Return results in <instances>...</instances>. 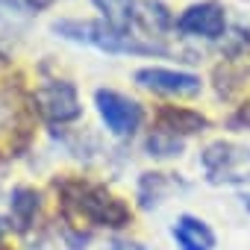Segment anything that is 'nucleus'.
<instances>
[{"instance_id": "nucleus-1", "label": "nucleus", "mask_w": 250, "mask_h": 250, "mask_svg": "<svg viewBox=\"0 0 250 250\" xmlns=\"http://www.w3.org/2000/svg\"><path fill=\"white\" fill-rule=\"evenodd\" d=\"M53 33L77 42V44H88L97 47L103 53H133V56H171L168 47L153 44V42H139L130 33H118L112 30L106 21H77V18H62L53 24Z\"/></svg>"}, {"instance_id": "nucleus-2", "label": "nucleus", "mask_w": 250, "mask_h": 250, "mask_svg": "<svg viewBox=\"0 0 250 250\" xmlns=\"http://www.w3.org/2000/svg\"><path fill=\"white\" fill-rule=\"evenodd\" d=\"M65 191H68V203L94 227L121 229V227H127L130 218H133L130 206L124 203L121 197H115L112 191H106L103 186L74 183V186H65Z\"/></svg>"}, {"instance_id": "nucleus-3", "label": "nucleus", "mask_w": 250, "mask_h": 250, "mask_svg": "<svg viewBox=\"0 0 250 250\" xmlns=\"http://www.w3.org/2000/svg\"><path fill=\"white\" fill-rule=\"evenodd\" d=\"M97 112L112 136H133L142 124V106L130 97H124L112 88H97L94 91Z\"/></svg>"}, {"instance_id": "nucleus-4", "label": "nucleus", "mask_w": 250, "mask_h": 250, "mask_svg": "<svg viewBox=\"0 0 250 250\" xmlns=\"http://www.w3.org/2000/svg\"><path fill=\"white\" fill-rule=\"evenodd\" d=\"M200 165H203L209 183H241L244 180L241 168L244 165L250 168V150L229 145V142H212L203 150Z\"/></svg>"}, {"instance_id": "nucleus-5", "label": "nucleus", "mask_w": 250, "mask_h": 250, "mask_svg": "<svg viewBox=\"0 0 250 250\" xmlns=\"http://www.w3.org/2000/svg\"><path fill=\"white\" fill-rule=\"evenodd\" d=\"M174 30L183 36H194V39H221L227 36V9L218 0H203V3H191L188 9L180 12V18L174 21Z\"/></svg>"}, {"instance_id": "nucleus-6", "label": "nucleus", "mask_w": 250, "mask_h": 250, "mask_svg": "<svg viewBox=\"0 0 250 250\" xmlns=\"http://www.w3.org/2000/svg\"><path fill=\"white\" fill-rule=\"evenodd\" d=\"M36 109L44 115V121L50 124H68V121H77L83 115V106H80V97H77V88L68 83V80H53V83H44L39 91H36Z\"/></svg>"}, {"instance_id": "nucleus-7", "label": "nucleus", "mask_w": 250, "mask_h": 250, "mask_svg": "<svg viewBox=\"0 0 250 250\" xmlns=\"http://www.w3.org/2000/svg\"><path fill=\"white\" fill-rule=\"evenodd\" d=\"M136 83L145 88H153L159 94H174V97H194L203 88L197 74L174 71V68H142V71H136Z\"/></svg>"}, {"instance_id": "nucleus-8", "label": "nucleus", "mask_w": 250, "mask_h": 250, "mask_svg": "<svg viewBox=\"0 0 250 250\" xmlns=\"http://www.w3.org/2000/svg\"><path fill=\"white\" fill-rule=\"evenodd\" d=\"M171 235L180 250H215L218 244L212 227L197 215H180L171 227Z\"/></svg>"}, {"instance_id": "nucleus-9", "label": "nucleus", "mask_w": 250, "mask_h": 250, "mask_svg": "<svg viewBox=\"0 0 250 250\" xmlns=\"http://www.w3.org/2000/svg\"><path fill=\"white\" fill-rule=\"evenodd\" d=\"M209 127L206 115L194 112V109H186V106H162L156 112V130H165L171 136H194V133H203Z\"/></svg>"}, {"instance_id": "nucleus-10", "label": "nucleus", "mask_w": 250, "mask_h": 250, "mask_svg": "<svg viewBox=\"0 0 250 250\" xmlns=\"http://www.w3.org/2000/svg\"><path fill=\"white\" fill-rule=\"evenodd\" d=\"M91 3L103 12V21L118 30V33H130L136 21V0H91Z\"/></svg>"}, {"instance_id": "nucleus-11", "label": "nucleus", "mask_w": 250, "mask_h": 250, "mask_svg": "<svg viewBox=\"0 0 250 250\" xmlns=\"http://www.w3.org/2000/svg\"><path fill=\"white\" fill-rule=\"evenodd\" d=\"M9 203H12V221H15V227L18 229H27L33 224L36 212H39V191L21 186V188L12 191V200Z\"/></svg>"}, {"instance_id": "nucleus-12", "label": "nucleus", "mask_w": 250, "mask_h": 250, "mask_svg": "<svg viewBox=\"0 0 250 250\" xmlns=\"http://www.w3.org/2000/svg\"><path fill=\"white\" fill-rule=\"evenodd\" d=\"M136 21H142L145 30H153V33H162L168 27H174L177 18H171V12L156 3V0H142V3L136 6Z\"/></svg>"}, {"instance_id": "nucleus-13", "label": "nucleus", "mask_w": 250, "mask_h": 250, "mask_svg": "<svg viewBox=\"0 0 250 250\" xmlns=\"http://www.w3.org/2000/svg\"><path fill=\"white\" fill-rule=\"evenodd\" d=\"M186 147V139L180 136H171L165 130H153L147 136V153L150 156H159V159H171V156H180Z\"/></svg>"}, {"instance_id": "nucleus-14", "label": "nucleus", "mask_w": 250, "mask_h": 250, "mask_svg": "<svg viewBox=\"0 0 250 250\" xmlns=\"http://www.w3.org/2000/svg\"><path fill=\"white\" fill-rule=\"evenodd\" d=\"M147 188H150V194H145V197H142V203H145V206L159 203V197L171 188L168 174H145V177H142V183H139V191H147Z\"/></svg>"}, {"instance_id": "nucleus-15", "label": "nucleus", "mask_w": 250, "mask_h": 250, "mask_svg": "<svg viewBox=\"0 0 250 250\" xmlns=\"http://www.w3.org/2000/svg\"><path fill=\"white\" fill-rule=\"evenodd\" d=\"M229 127L232 130H250V103L238 106V112L229 118Z\"/></svg>"}, {"instance_id": "nucleus-16", "label": "nucleus", "mask_w": 250, "mask_h": 250, "mask_svg": "<svg viewBox=\"0 0 250 250\" xmlns=\"http://www.w3.org/2000/svg\"><path fill=\"white\" fill-rule=\"evenodd\" d=\"M109 247H112V250H145L142 244H136V241H124V238H115Z\"/></svg>"}, {"instance_id": "nucleus-17", "label": "nucleus", "mask_w": 250, "mask_h": 250, "mask_svg": "<svg viewBox=\"0 0 250 250\" xmlns=\"http://www.w3.org/2000/svg\"><path fill=\"white\" fill-rule=\"evenodd\" d=\"M24 3H27L30 9H36V12H39V9H47V6H53L56 0H24Z\"/></svg>"}, {"instance_id": "nucleus-18", "label": "nucleus", "mask_w": 250, "mask_h": 250, "mask_svg": "<svg viewBox=\"0 0 250 250\" xmlns=\"http://www.w3.org/2000/svg\"><path fill=\"white\" fill-rule=\"evenodd\" d=\"M6 118H9V109H6V103H3V100H0V127L6 124Z\"/></svg>"}, {"instance_id": "nucleus-19", "label": "nucleus", "mask_w": 250, "mask_h": 250, "mask_svg": "<svg viewBox=\"0 0 250 250\" xmlns=\"http://www.w3.org/2000/svg\"><path fill=\"white\" fill-rule=\"evenodd\" d=\"M3 232H6V224H3V218H0V238H3Z\"/></svg>"}]
</instances>
